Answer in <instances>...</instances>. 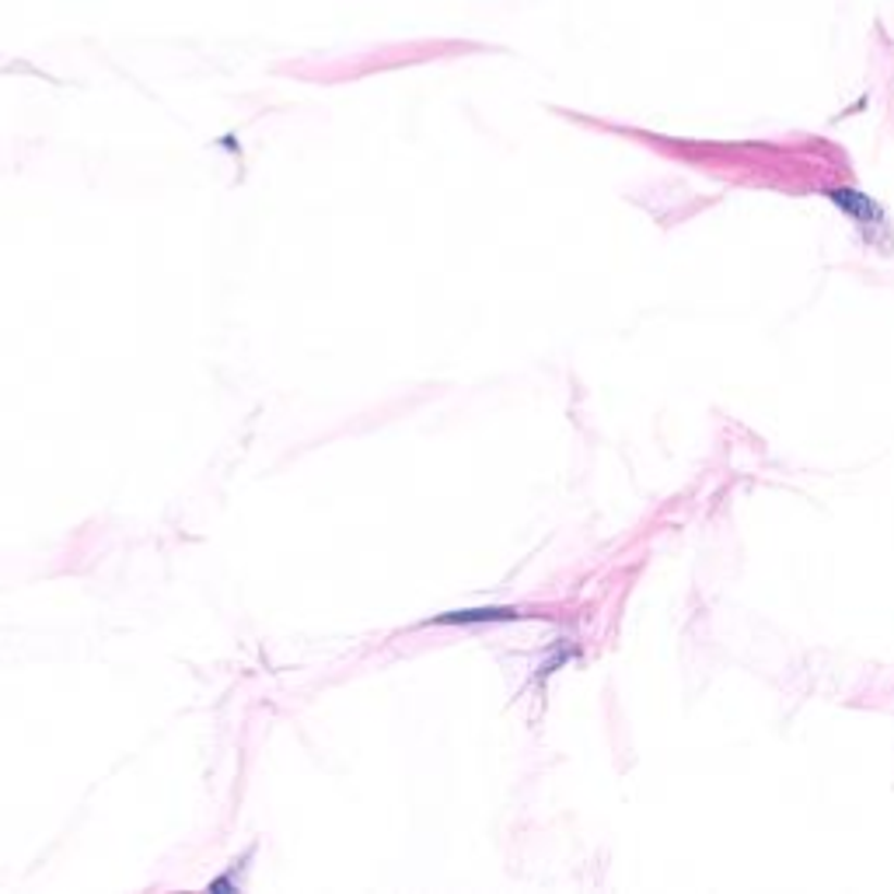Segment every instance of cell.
<instances>
[{
	"mask_svg": "<svg viewBox=\"0 0 894 894\" xmlns=\"http://www.w3.org/2000/svg\"><path fill=\"white\" fill-rule=\"evenodd\" d=\"M839 207H846L849 213H856V218H881V210H877L867 196H859V193H849V189H835V193H828Z\"/></svg>",
	"mask_w": 894,
	"mask_h": 894,
	"instance_id": "6da1fadb",
	"label": "cell"
}]
</instances>
